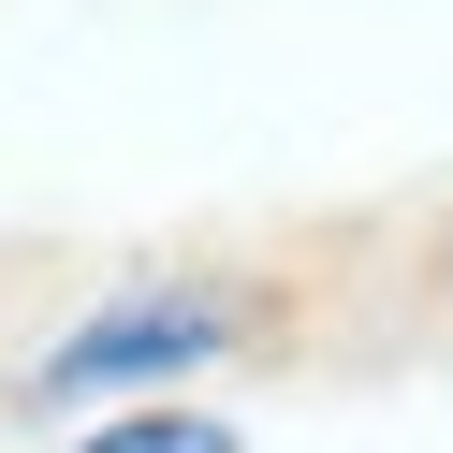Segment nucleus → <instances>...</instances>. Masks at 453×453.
<instances>
[{
	"label": "nucleus",
	"mask_w": 453,
	"mask_h": 453,
	"mask_svg": "<svg viewBox=\"0 0 453 453\" xmlns=\"http://www.w3.org/2000/svg\"><path fill=\"white\" fill-rule=\"evenodd\" d=\"M219 336H234V307H219V293H132V307H103V322H73L59 351H44V395L161 380V365H205Z\"/></svg>",
	"instance_id": "f257e3e1"
},
{
	"label": "nucleus",
	"mask_w": 453,
	"mask_h": 453,
	"mask_svg": "<svg viewBox=\"0 0 453 453\" xmlns=\"http://www.w3.org/2000/svg\"><path fill=\"white\" fill-rule=\"evenodd\" d=\"M88 453H234V424H190V410H132V424H103Z\"/></svg>",
	"instance_id": "f03ea898"
}]
</instances>
